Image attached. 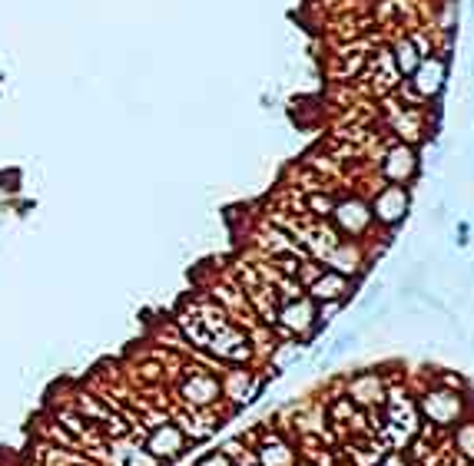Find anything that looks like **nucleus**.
Instances as JSON below:
<instances>
[{"mask_svg":"<svg viewBox=\"0 0 474 466\" xmlns=\"http://www.w3.org/2000/svg\"><path fill=\"white\" fill-rule=\"evenodd\" d=\"M448 77H451V60H445L438 53H431V57H425V60L418 63V70L405 79V83H408V89H412L421 103L428 106L431 99H438L441 93H445Z\"/></svg>","mask_w":474,"mask_h":466,"instance_id":"nucleus-1","label":"nucleus"},{"mask_svg":"<svg viewBox=\"0 0 474 466\" xmlns=\"http://www.w3.org/2000/svg\"><path fill=\"white\" fill-rule=\"evenodd\" d=\"M378 172H382V179H385L388 185H408L418 179L421 172V156H418V146H412V142H392L385 150V156H382V162H378Z\"/></svg>","mask_w":474,"mask_h":466,"instance_id":"nucleus-2","label":"nucleus"},{"mask_svg":"<svg viewBox=\"0 0 474 466\" xmlns=\"http://www.w3.org/2000/svg\"><path fill=\"white\" fill-rule=\"evenodd\" d=\"M372 219L375 225H385V229H395V225H402L408 209H412V195H408V185H382L372 199Z\"/></svg>","mask_w":474,"mask_h":466,"instance_id":"nucleus-3","label":"nucleus"},{"mask_svg":"<svg viewBox=\"0 0 474 466\" xmlns=\"http://www.w3.org/2000/svg\"><path fill=\"white\" fill-rule=\"evenodd\" d=\"M332 225L339 229V235H352L358 242V235H365L375 219H372V205L362 195H342L335 209H332Z\"/></svg>","mask_w":474,"mask_h":466,"instance_id":"nucleus-4","label":"nucleus"},{"mask_svg":"<svg viewBox=\"0 0 474 466\" xmlns=\"http://www.w3.org/2000/svg\"><path fill=\"white\" fill-rule=\"evenodd\" d=\"M358 79H368V89H372L378 99L392 97L395 89H398V83H402V73H398V67H395L392 50L382 47L378 53H368L365 73H362Z\"/></svg>","mask_w":474,"mask_h":466,"instance_id":"nucleus-5","label":"nucleus"},{"mask_svg":"<svg viewBox=\"0 0 474 466\" xmlns=\"http://www.w3.org/2000/svg\"><path fill=\"white\" fill-rule=\"evenodd\" d=\"M276 321L282 325V331H289V335H302V337H309L315 327L322 325V321H319V305H315L309 295L289 298L286 305L276 311Z\"/></svg>","mask_w":474,"mask_h":466,"instance_id":"nucleus-6","label":"nucleus"},{"mask_svg":"<svg viewBox=\"0 0 474 466\" xmlns=\"http://www.w3.org/2000/svg\"><path fill=\"white\" fill-rule=\"evenodd\" d=\"M179 397L186 400V407H193V410H206V407H213L219 397H223V384H219V378H213V374H206L203 368H193L183 378V384H179Z\"/></svg>","mask_w":474,"mask_h":466,"instance_id":"nucleus-7","label":"nucleus"},{"mask_svg":"<svg viewBox=\"0 0 474 466\" xmlns=\"http://www.w3.org/2000/svg\"><path fill=\"white\" fill-rule=\"evenodd\" d=\"M186 433L179 430L173 420H163L156 423V427H150L143 437V447L150 450L153 457L160 460V463H166V460H176L183 450H186Z\"/></svg>","mask_w":474,"mask_h":466,"instance_id":"nucleus-8","label":"nucleus"},{"mask_svg":"<svg viewBox=\"0 0 474 466\" xmlns=\"http://www.w3.org/2000/svg\"><path fill=\"white\" fill-rule=\"evenodd\" d=\"M385 106H392V103H385ZM388 113H392L388 116V126H392V132L402 142L418 146V142L428 136V126H425V106H392Z\"/></svg>","mask_w":474,"mask_h":466,"instance_id":"nucleus-9","label":"nucleus"},{"mask_svg":"<svg viewBox=\"0 0 474 466\" xmlns=\"http://www.w3.org/2000/svg\"><path fill=\"white\" fill-rule=\"evenodd\" d=\"M103 463L107 466H163L143 443L136 440L133 433H130V437H120V440H110L107 450H103Z\"/></svg>","mask_w":474,"mask_h":466,"instance_id":"nucleus-10","label":"nucleus"},{"mask_svg":"<svg viewBox=\"0 0 474 466\" xmlns=\"http://www.w3.org/2000/svg\"><path fill=\"white\" fill-rule=\"evenodd\" d=\"M206 347L216 354V357L233 361V364H239V361H246V357H249V337L242 335L236 325H223L219 331H213V337H209Z\"/></svg>","mask_w":474,"mask_h":466,"instance_id":"nucleus-11","label":"nucleus"},{"mask_svg":"<svg viewBox=\"0 0 474 466\" xmlns=\"http://www.w3.org/2000/svg\"><path fill=\"white\" fill-rule=\"evenodd\" d=\"M305 295L315 305H322V301H345L352 295V278L342 272H332V268H322V274L312 285H305Z\"/></svg>","mask_w":474,"mask_h":466,"instance_id":"nucleus-12","label":"nucleus"},{"mask_svg":"<svg viewBox=\"0 0 474 466\" xmlns=\"http://www.w3.org/2000/svg\"><path fill=\"white\" fill-rule=\"evenodd\" d=\"M349 400L362 407H375L385 400V384H382L375 370H362L349 380Z\"/></svg>","mask_w":474,"mask_h":466,"instance_id":"nucleus-13","label":"nucleus"},{"mask_svg":"<svg viewBox=\"0 0 474 466\" xmlns=\"http://www.w3.org/2000/svg\"><path fill=\"white\" fill-rule=\"evenodd\" d=\"M421 410L435 423H455L461 414V397L448 394V390H431V394L421 397Z\"/></svg>","mask_w":474,"mask_h":466,"instance_id":"nucleus-14","label":"nucleus"},{"mask_svg":"<svg viewBox=\"0 0 474 466\" xmlns=\"http://www.w3.org/2000/svg\"><path fill=\"white\" fill-rule=\"evenodd\" d=\"M388 50H392V60H395V67H398V73H402V79L412 77V73L418 70V63L425 60V57H421V53L415 50L412 40H408V34L398 36V40H395V44L388 47Z\"/></svg>","mask_w":474,"mask_h":466,"instance_id":"nucleus-15","label":"nucleus"},{"mask_svg":"<svg viewBox=\"0 0 474 466\" xmlns=\"http://www.w3.org/2000/svg\"><path fill=\"white\" fill-rule=\"evenodd\" d=\"M458 14H461V4H458V0H438V10H435V34H458Z\"/></svg>","mask_w":474,"mask_h":466,"instance_id":"nucleus-16","label":"nucleus"},{"mask_svg":"<svg viewBox=\"0 0 474 466\" xmlns=\"http://www.w3.org/2000/svg\"><path fill=\"white\" fill-rule=\"evenodd\" d=\"M289 463H292V450L286 443H279L276 437L259 447V466H289Z\"/></svg>","mask_w":474,"mask_h":466,"instance_id":"nucleus-17","label":"nucleus"},{"mask_svg":"<svg viewBox=\"0 0 474 466\" xmlns=\"http://www.w3.org/2000/svg\"><path fill=\"white\" fill-rule=\"evenodd\" d=\"M335 195H329V192H312L309 199H305V205L312 209V215H319V219H332V209H335Z\"/></svg>","mask_w":474,"mask_h":466,"instance_id":"nucleus-18","label":"nucleus"},{"mask_svg":"<svg viewBox=\"0 0 474 466\" xmlns=\"http://www.w3.org/2000/svg\"><path fill=\"white\" fill-rule=\"evenodd\" d=\"M458 447H461L465 457L474 460V423H465V427L458 430Z\"/></svg>","mask_w":474,"mask_h":466,"instance_id":"nucleus-19","label":"nucleus"},{"mask_svg":"<svg viewBox=\"0 0 474 466\" xmlns=\"http://www.w3.org/2000/svg\"><path fill=\"white\" fill-rule=\"evenodd\" d=\"M358 341V331H345V335L335 337V344H332V357H339V354H345L349 347H355Z\"/></svg>","mask_w":474,"mask_h":466,"instance_id":"nucleus-20","label":"nucleus"},{"mask_svg":"<svg viewBox=\"0 0 474 466\" xmlns=\"http://www.w3.org/2000/svg\"><path fill=\"white\" fill-rule=\"evenodd\" d=\"M196 466H233V457L226 450H216V453H206L203 460H196Z\"/></svg>","mask_w":474,"mask_h":466,"instance_id":"nucleus-21","label":"nucleus"},{"mask_svg":"<svg viewBox=\"0 0 474 466\" xmlns=\"http://www.w3.org/2000/svg\"><path fill=\"white\" fill-rule=\"evenodd\" d=\"M468 232H471V229H468L465 222H461V225H458V238H455L458 245H468Z\"/></svg>","mask_w":474,"mask_h":466,"instance_id":"nucleus-22","label":"nucleus"},{"mask_svg":"<svg viewBox=\"0 0 474 466\" xmlns=\"http://www.w3.org/2000/svg\"><path fill=\"white\" fill-rule=\"evenodd\" d=\"M471 77H474V36H471Z\"/></svg>","mask_w":474,"mask_h":466,"instance_id":"nucleus-23","label":"nucleus"},{"mask_svg":"<svg viewBox=\"0 0 474 466\" xmlns=\"http://www.w3.org/2000/svg\"><path fill=\"white\" fill-rule=\"evenodd\" d=\"M239 466H259V463H256V460H246V463H239Z\"/></svg>","mask_w":474,"mask_h":466,"instance_id":"nucleus-24","label":"nucleus"}]
</instances>
